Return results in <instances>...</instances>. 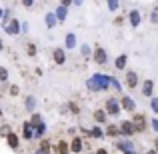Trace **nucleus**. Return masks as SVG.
Wrapping results in <instances>:
<instances>
[{
	"mask_svg": "<svg viewBox=\"0 0 158 154\" xmlns=\"http://www.w3.org/2000/svg\"><path fill=\"white\" fill-rule=\"evenodd\" d=\"M86 84H88V90H92V92H102V90H106L108 86H112V78L96 74V76H92Z\"/></svg>",
	"mask_w": 158,
	"mask_h": 154,
	"instance_id": "1",
	"label": "nucleus"
},
{
	"mask_svg": "<svg viewBox=\"0 0 158 154\" xmlns=\"http://www.w3.org/2000/svg\"><path fill=\"white\" fill-rule=\"evenodd\" d=\"M120 110H122L120 100H116V98H108V100H106V112H108V116H118Z\"/></svg>",
	"mask_w": 158,
	"mask_h": 154,
	"instance_id": "2",
	"label": "nucleus"
},
{
	"mask_svg": "<svg viewBox=\"0 0 158 154\" xmlns=\"http://www.w3.org/2000/svg\"><path fill=\"white\" fill-rule=\"evenodd\" d=\"M92 58H94V62H96V64H106L108 54H106V50L102 46H96V48H94V52H92Z\"/></svg>",
	"mask_w": 158,
	"mask_h": 154,
	"instance_id": "3",
	"label": "nucleus"
},
{
	"mask_svg": "<svg viewBox=\"0 0 158 154\" xmlns=\"http://www.w3.org/2000/svg\"><path fill=\"white\" fill-rule=\"evenodd\" d=\"M132 124L136 126V130H138V132H144V130H146V126H148L146 116H144V114H134V116H132Z\"/></svg>",
	"mask_w": 158,
	"mask_h": 154,
	"instance_id": "4",
	"label": "nucleus"
},
{
	"mask_svg": "<svg viewBox=\"0 0 158 154\" xmlns=\"http://www.w3.org/2000/svg\"><path fill=\"white\" fill-rule=\"evenodd\" d=\"M4 32H6V34H18L20 32V22L16 18H12V20H8L6 24H4Z\"/></svg>",
	"mask_w": 158,
	"mask_h": 154,
	"instance_id": "5",
	"label": "nucleus"
},
{
	"mask_svg": "<svg viewBox=\"0 0 158 154\" xmlns=\"http://www.w3.org/2000/svg\"><path fill=\"white\" fill-rule=\"evenodd\" d=\"M120 132H122L124 136H132V134H136V126L132 124V120H124V122H120Z\"/></svg>",
	"mask_w": 158,
	"mask_h": 154,
	"instance_id": "6",
	"label": "nucleus"
},
{
	"mask_svg": "<svg viewBox=\"0 0 158 154\" xmlns=\"http://www.w3.org/2000/svg\"><path fill=\"white\" fill-rule=\"evenodd\" d=\"M52 58H54L56 64H64V62H66V50H64V48H54V50H52Z\"/></svg>",
	"mask_w": 158,
	"mask_h": 154,
	"instance_id": "7",
	"label": "nucleus"
},
{
	"mask_svg": "<svg viewBox=\"0 0 158 154\" xmlns=\"http://www.w3.org/2000/svg\"><path fill=\"white\" fill-rule=\"evenodd\" d=\"M120 104H122V108L128 110V112L136 110V102H134V98H130V96H122V98H120Z\"/></svg>",
	"mask_w": 158,
	"mask_h": 154,
	"instance_id": "8",
	"label": "nucleus"
},
{
	"mask_svg": "<svg viewBox=\"0 0 158 154\" xmlns=\"http://www.w3.org/2000/svg\"><path fill=\"white\" fill-rule=\"evenodd\" d=\"M6 142H8V146H10L12 150H16V148L20 146V136L16 134V132H10V134L6 136Z\"/></svg>",
	"mask_w": 158,
	"mask_h": 154,
	"instance_id": "9",
	"label": "nucleus"
},
{
	"mask_svg": "<svg viewBox=\"0 0 158 154\" xmlns=\"http://www.w3.org/2000/svg\"><path fill=\"white\" fill-rule=\"evenodd\" d=\"M22 138H26V140L34 138V126H32V122H24L22 124Z\"/></svg>",
	"mask_w": 158,
	"mask_h": 154,
	"instance_id": "10",
	"label": "nucleus"
},
{
	"mask_svg": "<svg viewBox=\"0 0 158 154\" xmlns=\"http://www.w3.org/2000/svg\"><path fill=\"white\" fill-rule=\"evenodd\" d=\"M126 86H128L130 90L138 86V74L132 72V70H130V72H126Z\"/></svg>",
	"mask_w": 158,
	"mask_h": 154,
	"instance_id": "11",
	"label": "nucleus"
},
{
	"mask_svg": "<svg viewBox=\"0 0 158 154\" xmlns=\"http://www.w3.org/2000/svg\"><path fill=\"white\" fill-rule=\"evenodd\" d=\"M82 148H84V142H82V138H80V136H74L72 142H70V150L78 154V152H82Z\"/></svg>",
	"mask_w": 158,
	"mask_h": 154,
	"instance_id": "12",
	"label": "nucleus"
},
{
	"mask_svg": "<svg viewBox=\"0 0 158 154\" xmlns=\"http://www.w3.org/2000/svg\"><path fill=\"white\" fill-rule=\"evenodd\" d=\"M128 20H130V26H138L140 24V12L138 10H130V14H128Z\"/></svg>",
	"mask_w": 158,
	"mask_h": 154,
	"instance_id": "13",
	"label": "nucleus"
},
{
	"mask_svg": "<svg viewBox=\"0 0 158 154\" xmlns=\"http://www.w3.org/2000/svg\"><path fill=\"white\" fill-rule=\"evenodd\" d=\"M64 46L66 48H74V46H76V34L68 32V34L64 36Z\"/></svg>",
	"mask_w": 158,
	"mask_h": 154,
	"instance_id": "14",
	"label": "nucleus"
},
{
	"mask_svg": "<svg viewBox=\"0 0 158 154\" xmlns=\"http://www.w3.org/2000/svg\"><path fill=\"white\" fill-rule=\"evenodd\" d=\"M126 62H128V56H126V54H120V56L114 60V66L118 70H124V68H126Z\"/></svg>",
	"mask_w": 158,
	"mask_h": 154,
	"instance_id": "15",
	"label": "nucleus"
},
{
	"mask_svg": "<svg viewBox=\"0 0 158 154\" xmlns=\"http://www.w3.org/2000/svg\"><path fill=\"white\" fill-rule=\"evenodd\" d=\"M94 120H96L98 124H102V122H106V118H108V112L106 110H94Z\"/></svg>",
	"mask_w": 158,
	"mask_h": 154,
	"instance_id": "16",
	"label": "nucleus"
},
{
	"mask_svg": "<svg viewBox=\"0 0 158 154\" xmlns=\"http://www.w3.org/2000/svg\"><path fill=\"white\" fill-rule=\"evenodd\" d=\"M44 20H46V26H48V28H54V26L58 24L56 12H48V14H46V18H44Z\"/></svg>",
	"mask_w": 158,
	"mask_h": 154,
	"instance_id": "17",
	"label": "nucleus"
},
{
	"mask_svg": "<svg viewBox=\"0 0 158 154\" xmlns=\"http://www.w3.org/2000/svg\"><path fill=\"white\" fill-rule=\"evenodd\" d=\"M56 152H58V154H70L72 150H70V144H68V142L60 140V142H58V146H56Z\"/></svg>",
	"mask_w": 158,
	"mask_h": 154,
	"instance_id": "18",
	"label": "nucleus"
},
{
	"mask_svg": "<svg viewBox=\"0 0 158 154\" xmlns=\"http://www.w3.org/2000/svg\"><path fill=\"white\" fill-rule=\"evenodd\" d=\"M66 16H68V6H60V8L56 10V18H58V22H64Z\"/></svg>",
	"mask_w": 158,
	"mask_h": 154,
	"instance_id": "19",
	"label": "nucleus"
},
{
	"mask_svg": "<svg viewBox=\"0 0 158 154\" xmlns=\"http://www.w3.org/2000/svg\"><path fill=\"white\" fill-rule=\"evenodd\" d=\"M152 90H154V82L146 80V82H144V86H142V94H144V96H152Z\"/></svg>",
	"mask_w": 158,
	"mask_h": 154,
	"instance_id": "20",
	"label": "nucleus"
},
{
	"mask_svg": "<svg viewBox=\"0 0 158 154\" xmlns=\"http://www.w3.org/2000/svg\"><path fill=\"white\" fill-rule=\"evenodd\" d=\"M106 134L114 138V136L122 134V132H120V126H116V124H108V126H106Z\"/></svg>",
	"mask_w": 158,
	"mask_h": 154,
	"instance_id": "21",
	"label": "nucleus"
},
{
	"mask_svg": "<svg viewBox=\"0 0 158 154\" xmlns=\"http://www.w3.org/2000/svg\"><path fill=\"white\" fill-rule=\"evenodd\" d=\"M104 134H106V132L102 130L100 126H94L92 130H90V136H92V138H102V136H104Z\"/></svg>",
	"mask_w": 158,
	"mask_h": 154,
	"instance_id": "22",
	"label": "nucleus"
},
{
	"mask_svg": "<svg viewBox=\"0 0 158 154\" xmlns=\"http://www.w3.org/2000/svg\"><path fill=\"white\" fill-rule=\"evenodd\" d=\"M40 150H42V152H46V154H50V152H52V144L48 142L46 138H44L42 142H40Z\"/></svg>",
	"mask_w": 158,
	"mask_h": 154,
	"instance_id": "23",
	"label": "nucleus"
},
{
	"mask_svg": "<svg viewBox=\"0 0 158 154\" xmlns=\"http://www.w3.org/2000/svg\"><path fill=\"white\" fill-rule=\"evenodd\" d=\"M34 106H36V98L34 96H28L26 98V110L28 112H34Z\"/></svg>",
	"mask_w": 158,
	"mask_h": 154,
	"instance_id": "24",
	"label": "nucleus"
},
{
	"mask_svg": "<svg viewBox=\"0 0 158 154\" xmlns=\"http://www.w3.org/2000/svg\"><path fill=\"white\" fill-rule=\"evenodd\" d=\"M44 132H46V126H44V124L36 126V128H34V138H42V136H44Z\"/></svg>",
	"mask_w": 158,
	"mask_h": 154,
	"instance_id": "25",
	"label": "nucleus"
},
{
	"mask_svg": "<svg viewBox=\"0 0 158 154\" xmlns=\"http://www.w3.org/2000/svg\"><path fill=\"white\" fill-rule=\"evenodd\" d=\"M30 122H32V126H40V124H44L42 122V118H40V114H32V118H30Z\"/></svg>",
	"mask_w": 158,
	"mask_h": 154,
	"instance_id": "26",
	"label": "nucleus"
},
{
	"mask_svg": "<svg viewBox=\"0 0 158 154\" xmlns=\"http://www.w3.org/2000/svg\"><path fill=\"white\" fill-rule=\"evenodd\" d=\"M12 132V128L8 126V124H4V126H0V136H4V138H6L8 134H10Z\"/></svg>",
	"mask_w": 158,
	"mask_h": 154,
	"instance_id": "27",
	"label": "nucleus"
},
{
	"mask_svg": "<svg viewBox=\"0 0 158 154\" xmlns=\"http://www.w3.org/2000/svg\"><path fill=\"white\" fill-rule=\"evenodd\" d=\"M106 2H108V8H110V10H112V12H114V10H116V8H118V6H120V0H106Z\"/></svg>",
	"mask_w": 158,
	"mask_h": 154,
	"instance_id": "28",
	"label": "nucleus"
},
{
	"mask_svg": "<svg viewBox=\"0 0 158 154\" xmlns=\"http://www.w3.org/2000/svg\"><path fill=\"white\" fill-rule=\"evenodd\" d=\"M8 80V70L4 66H0V82H6Z\"/></svg>",
	"mask_w": 158,
	"mask_h": 154,
	"instance_id": "29",
	"label": "nucleus"
},
{
	"mask_svg": "<svg viewBox=\"0 0 158 154\" xmlns=\"http://www.w3.org/2000/svg\"><path fill=\"white\" fill-rule=\"evenodd\" d=\"M80 52H82V56H90V54H92L88 44H82V46H80Z\"/></svg>",
	"mask_w": 158,
	"mask_h": 154,
	"instance_id": "30",
	"label": "nucleus"
},
{
	"mask_svg": "<svg viewBox=\"0 0 158 154\" xmlns=\"http://www.w3.org/2000/svg\"><path fill=\"white\" fill-rule=\"evenodd\" d=\"M26 50H28V52H26L28 56H36V46H34V44H32V42H30V44H28V46H26Z\"/></svg>",
	"mask_w": 158,
	"mask_h": 154,
	"instance_id": "31",
	"label": "nucleus"
},
{
	"mask_svg": "<svg viewBox=\"0 0 158 154\" xmlns=\"http://www.w3.org/2000/svg\"><path fill=\"white\" fill-rule=\"evenodd\" d=\"M150 106H152V110H154L156 114H158V98H156V96H154V98L150 100Z\"/></svg>",
	"mask_w": 158,
	"mask_h": 154,
	"instance_id": "32",
	"label": "nucleus"
},
{
	"mask_svg": "<svg viewBox=\"0 0 158 154\" xmlns=\"http://www.w3.org/2000/svg\"><path fill=\"white\" fill-rule=\"evenodd\" d=\"M112 86H114V90H122V86H120V82L116 78H112Z\"/></svg>",
	"mask_w": 158,
	"mask_h": 154,
	"instance_id": "33",
	"label": "nucleus"
},
{
	"mask_svg": "<svg viewBox=\"0 0 158 154\" xmlns=\"http://www.w3.org/2000/svg\"><path fill=\"white\" fill-rule=\"evenodd\" d=\"M18 92H20V88H18L16 84H14V86H10V94H12V96H16Z\"/></svg>",
	"mask_w": 158,
	"mask_h": 154,
	"instance_id": "34",
	"label": "nucleus"
},
{
	"mask_svg": "<svg viewBox=\"0 0 158 154\" xmlns=\"http://www.w3.org/2000/svg\"><path fill=\"white\" fill-rule=\"evenodd\" d=\"M32 4H34V0H22V6L26 8H32Z\"/></svg>",
	"mask_w": 158,
	"mask_h": 154,
	"instance_id": "35",
	"label": "nucleus"
},
{
	"mask_svg": "<svg viewBox=\"0 0 158 154\" xmlns=\"http://www.w3.org/2000/svg\"><path fill=\"white\" fill-rule=\"evenodd\" d=\"M152 22H154V24H158V8H156L154 12H152Z\"/></svg>",
	"mask_w": 158,
	"mask_h": 154,
	"instance_id": "36",
	"label": "nucleus"
},
{
	"mask_svg": "<svg viewBox=\"0 0 158 154\" xmlns=\"http://www.w3.org/2000/svg\"><path fill=\"white\" fill-rule=\"evenodd\" d=\"M114 24H116V26H122V24H124V18H122V16H118V18L114 20Z\"/></svg>",
	"mask_w": 158,
	"mask_h": 154,
	"instance_id": "37",
	"label": "nucleus"
},
{
	"mask_svg": "<svg viewBox=\"0 0 158 154\" xmlns=\"http://www.w3.org/2000/svg\"><path fill=\"white\" fill-rule=\"evenodd\" d=\"M70 110H72L74 114H78V106H76V104H74V102H70Z\"/></svg>",
	"mask_w": 158,
	"mask_h": 154,
	"instance_id": "38",
	"label": "nucleus"
},
{
	"mask_svg": "<svg viewBox=\"0 0 158 154\" xmlns=\"http://www.w3.org/2000/svg\"><path fill=\"white\" fill-rule=\"evenodd\" d=\"M62 6H68V4H74V0H60Z\"/></svg>",
	"mask_w": 158,
	"mask_h": 154,
	"instance_id": "39",
	"label": "nucleus"
},
{
	"mask_svg": "<svg viewBox=\"0 0 158 154\" xmlns=\"http://www.w3.org/2000/svg\"><path fill=\"white\" fill-rule=\"evenodd\" d=\"M152 126H154V130L158 132V120H152Z\"/></svg>",
	"mask_w": 158,
	"mask_h": 154,
	"instance_id": "40",
	"label": "nucleus"
},
{
	"mask_svg": "<svg viewBox=\"0 0 158 154\" xmlns=\"http://www.w3.org/2000/svg\"><path fill=\"white\" fill-rule=\"evenodd\" d=\"M96 154H108V152H106V148H98V152H96Z\"/></svg>",
	"mask_w": 158,
	"mask_h": 154,
	"instance_id": "41",
	"label": "nucleus"
},
{
	"mask_svg": "<svg viewBox=\"0 0 158 154\" xmlns=\"http://www.w3.org/2000/svg\"><path fill=\"white\" fill-rule=\"evenodd\" d=\"M82 2H84V0H74V4H76V6H82Z\"/></svg>",
	"mask_w": 158,
	"mask_h": 154,
	"instance_id": "42",
	"label": "nucleus"
},
{
	"mask_svg": "<svg viewBox=\"0 0 158 154\" xmlns=\"http://www.w3.org/2000/svg\"><path fill=\"white\" fill-rule=\"evenodd\" d=\"M146 154H158V150H146Z\"/></svg>",
	"mask_w": 158,
	"mask_h": 154,
	"instance_id": "43",
	"label": "nucleus"
},
{
	"mask_svg": "<svg viewBox=\"0 0 158 154\" xmlns=\"http://www.w3.org/2000/svg\"><path fill=\"white\" fill-rule=\"evenodd\" d=\"M2 48H4V42H2V38H0V52H2Z\"/></svg>",
	"mask_w": 158,
	"mask_h": 154,
	"instance_id": "44",
	"label": "nucleus"
},
{
	"mask_svg": "<svg viewBox=\"0 0 158 154\" xmlns=\"http://www.w3.org/2000/svg\"><path fill=\"white\" fill-rule=\"evenodd\" d=\"M124 154H136V150H126Z\"/></svg>",
	"mask_w": 158,
	"mask_h": 154,
	"instance_id": "45",
	"label": "nucleus"
},
{
	"mask_svg": "<svg viewBox=\"0 0 158 154\" xmlns=\"http://www.w3.org/2000/svg\"><path fill=\"white\" fill-rule=\"evenodd\" d=\"M154 146H156V150H158V138L154 140Z\"/></svg>",
	"mask_w": 158,
	"mask_h": 154,
	"instance_id": "46",
	"label": "nucleus"
},
{
	"mask_svg": "<svg viewBox=\"0 0 158 154\" xmlns=\"http://www.w3.org/2000/svg\"><path fill=\"white\" fill-rule=\"evenodd\" d=\"M34 154H46V152H42V150H36Z\"/></svg>",
	"mask_w": 158,
	"mask_h": 154,
	"instance_id": "47",
	"label": "nucleus"
},
{
	"mask_svg": "<svg viewBox=\"0 0 158 154\" xmlns=\"http://www.w3.org/2000/svg\"><path fill=\"white\" fill-rule=\"evenodd\" d=\"M2 14H4V12H2V10H0V16H2Z\"/></svg>",
	"mask_w": 158,
	"mask_h": 154,
	"instance_id": "48",
	"label": "nucleus"
}]
</instances>
